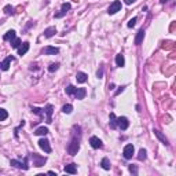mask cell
I'll use <instances>...</instances> for the list:
<instances>
[{
	"mask_svg": "<svg viewBox=\"0 0 176 176\" xmlns=\"http://www.w3.org/2000/svg\"><path fill=\"white\" fill-rule=\"evenodd\" d=\"M78 149H80V138L73 136L72 140H70V143H69V146H67V153L70 155H76Z\"/></svg>",
	"mask_w": 176,
	"mask_h": 176,
	"instance_id": "cell-1",
	"label": "cell"
},
{
	"mask_svg": "<svg viewBox=\"0 0 176 176\" xmlns=\"http://www.w3.org/2000/svg\"><path fill=\"white\" fill-rule=\"evenodd\" d=\"M30 158H32V161H33V165L35 166H43L44 164H46V161H47V158L46 157H42V155H39L37 153H33V154H30Z\"/></svg>",
	"mask_w": 176,
	"mask_h": 176,
	"instance_id": "cell-2",
	"label": "cell"
},
{
	"mask_svg": "<svg viewBox=\"0 0 176 176\" xmlns=\"http://www.w3.org/2000/svg\"><path fill=\"white\" fill-rule=\"evenodd\" d=\"M10 164L12 166H15V168H19V169H24V171H28L29 169V165H28V157L24 158V161H18V160H11Z\"/></svg>",
	"mask_w": 176,
	"mask_h": 176,
	"instance_id": "cell-3",
	"label": "cell"
},
{
	"mask_svg": "<svg viewBox=\"0 0 176 176\" xmlns=\"http://www.w3.org/2000/svg\"><path fill=\"white\" fill-rule=\"evenodd\" d=\"M135 153V147L134 145H127L124 147V151H123V155H124L125 160H131L132 158V155Z\"/></svg>",
	"mask_w": 176,
	"mask_h": 176,
	"instance_id": "cell-4",
	"label": "cell"
},
{
	"mask_svg": "<svg viewBox=\"0 0 176 176\" xmlns=\"http://www.w3.org/2000/svg\"><path fill=\"white\" fill-rule=\"evenodd\" d=\"M117 11H121V1H120V0H116V1H113V3L110 4L107 12H109L110 15H113V14H116Z\"/></svg>",
	"mask_w": 176,
	"mask_h": 176,
	"instance_id": "cell-5",
	"label": "cell"
},
{
	"mask_svg": "<svg viewBox=\"0 0 176 176\" xmlns=\"http://www.w3.org/2000/svg\"><path fill=\"white\" fill-rule=\"evenodd\" d=\"M117 127H118L120 130L125 131L128 127H130V121H128V118H127V117H118V118H117Z\"/></svg>",
	"mask_w": 176,
	"mask_h": 176,
	"instance_id": "cell-6",
	"label": "cell"
},
{
	"mask_svg": "<svg viewBox=\"0 0 176 176\" xmlns=\"http://www.w3.org/2000/svg\"><path fill=\"white\" fill-rule=\"evenodd\" d=\"M39 146H40V149L44 150L46 153H51V146H50V142H48L46 138H42V139L39 140Z\"/></svg>",
	"mask_w": 176,
	"mask_h": 176,
	"instance_id": "cell-7",
	"label": "cell"
},
{
	"mask_svg": "<svg viewBox=\"0 0 176 176\" xmlns=\"http://www.w3.org/2000/svg\"><path fill=\"white\" fill-rule=\"evenodd\" d=\"M89 143H91V146H92V149H100V147L103 146L102 140L99 139V138H96V136H91Z\"/></svg>",
	"mask_w": 176,
	"mask_h": 176,
	"instance_id": "cell-8",
	"label": "cell"
},
{
	"mask_svg": "<svg viewBox=\"0 0 176 176\" xmlns=\"http://www.w3.org/2000/svg\"><path fill=\"white\" fill-rule=\"evenodd\" d=\"M70 3H63L62 4V7H61V12H58V14H55V18H62L65 14H66L67 11L70 10Z\"/></svg>",
	"mask_w": 176,
	"mask_h": 176,
	"instance_id": "cell-9",
	"label": "cell"
},
{
	"mask_svg": "<svg viewBox=\"0 0 176 176\" xmlns=\"http://www.w3.org/2000/svg\"><path fill=\"white\" fill-rule=\"evenodd\" d=\"M29 47H30V44H29V43L28 42H25V43H22L21 46L18 47V48H17V50H18V55H25L26 52L29 51Z\"/></svg>",
	"mask_w": 176,
	"mask_h": 176,
	"instance_id": "cell-10",
	"label": "cell"
},
{
	"mask_svg": "<svg viewBox=\"0 0 176 176\" xmlns=\"http://www.w3.org/2000/svg\"><path fill=\"white\" fill-rule=\"evenodd\" d=\"M52 109H54V107H52V105H47L46 109H44V113H46V116H47V123H48V124H51V123H52L51 116H52V112H54Z\"/></svg>",
	"mask_w": 176,
	"mask_h": 176,
	"instance_id": "cell-11",
	"label": "cell"
},
{
	"mask_svg": "<svg viewBox=\"0 0 176 176\" xmlns=\"http://www.w3.org/2000/svg\"><path fill=\"white\" fill-rule=\"evenodd\" d=\"M12 61H14V57H11V55L6 58L4 62L0 63V67H1V70H4V72H6V70H8V69H10V63L12 62Z\"/></svg>",
	"mask_w": 176,
	"mask_h": 176,
	"instance_id": "cell-12",
	"label": "cell"
},
{
	"mask_svg": "<svg viewBox=\"0 0 176 176\" xmlns=\"http://www.w3.org/2000/svg\"><path fill=\"white\" fill-rule=\"evenodd\" d=\"M43 52H44L46 55H55V54H58V52H59V48L48 46V47H46V48L43 50Z\"/></svg>",
	"mask_w": 176,
	"mask_h": 176,
	"instance_id": "cell-13",
	"label": "cell"
},
{
	"mask_svg": "<svg viewBox=\"0 0 176 176\" xmlns=\"http://www.w3.org/2000/svg\"><path fill=\"white\" fill-rule=\"evenodd\" d=\"M143 39H145V30H143V29H140V30L136 33V37H135V44H136V46H140L142 42H143Z\"/></svg>",
	"mask_w": 176,
	"mask_h": 176,
	"instance_id": "cell-14",
	"label": "cell"
},
{
	"mask_svg": "<svg viewBox=\"0 0 176 176\" xmlns=\"http://www.w3.org/2000/svg\"><path fill=\"white\" fill-rule=\"evenodd\" d=\"M76 80H77V83L83 84L88 80V76L84 72H77V74H76Z\"/></svg>",
	"mask_w": 176,
	"mask_h": 176,
	"instance_id": "cell-15",
	"label": "cell"
},
{
	"mask_svg": "<svg viewBox=\"0 0 176 176\" xmlns=\"http://www.w3.org/2000/svg\"><path fill=\"white\" fill-rule=\"evenodd\" d=\"M57 33V29H55V26H50V28H47L46 30H44V37H47V39H50V37H52L54 35Z\"/></svg>",
	"mask_w": 176,
	"mask_h": 176,
	"instance_id": "cell-16",
	"label": "cell"
},
{
	"mask_svg": "<svg viewBox=\"0 0 176 176\" xmlns=\"http://www.w3.org/2000/svg\"><path fill=\"white\" fill-rule=\"evenodd\" d=\"M85 94H87V91H85L84 88H77V89H76V92H74V96H76V99L81 100V99H84Z\"/></svg>",
	"mask_w": 176,
	"mask_h": 176,
	"instance_id": "cell-17",
	"label": "cell"
},
{
	"mask_svg": "<svg viewBox=\"0 0 176 176\" xmlns=\"http://www.w3.org/2000/svg\"><path fill=\"white\" fill-rule=\"evenodd\" d=\"M3 39H4L6 42H12V40L15 39V30H12V29H11V30H8L4 35V36H3Z\"/></svg>",
	"mask_w": 176,
	"mask_h": 176,
	"instance_id": "cell-18",
	"label": "cell"
},
{
	"mask_svg": "<svg viewBox=\"0 0 176 176\" xmlns=\"http://www.w3.org/2000/svg\"><path fill=\"white\" fill-rule=\"evenodd\" d=\"M47 134H48V128L47 127H39L35 131V135H37V136H46Z\"/></svg>",
	"mask_w": 176,
	"mask_h": 176,
	"instance_id": "cell-19",
	"label": "cell"
},
{
	"mask_svg": "<svg viewBox=\"0 0 176 176\" xmlns=\"http://www.w3.org/2000/svg\"><path fill=\"white\" fill-rule=\"evenodd\" d=\"M116 65L118 67H123L125 65V59H124V55H123V54L116 55Z\"/></svg>",
	"mask_w": 176,
	"mask_h": 176,
	"instance_id": "cell-20",
	"label": "cell"
},
{
	"mask_svg": "<svg viewBox=\"0 0 176 176\" xmlns=\"http://www.w3.org/2000/svg\"><path fill=\"white\" fill-rule=\"evenodd\" d=\"M65 172H66V173H73V175H74V173L77 172V165H76V164H69V165L65 166Z\"/></svg>",
	"mask_w": 176,
	"mask_h": 176,
	"instance_id": "cell-21",
	"label": "cell"
},
{
	"mask_svg": "<svg viewBox=\"0 0 176 176\" xmlns=\"http://www.w3.org/2000/svg\"><path fill=\"white\" fill-rule=\"evenodd\" d=\"M109 124H110V128H117V117H116V114L114 113H110V121H109Z\"/></svg>",
	"mask_w": 176,
	"mask_h": 176,
	"instance_id": "cell-22",
	"label": "cell"
},
{
	"mask_svg": "<svg viewBox=\"0 0 176 176\" xmlns=\"http://www.w3.org/2000/svg\"><path fill=\"white\" fill-rule=\"evenodd\" d=\"M154 135H155V136H157V138H158V139L161 140V142H162V143H164V145H166V146H168V139H166L165 136H164V135L161 134L160 131L154 130Z\"/></svg>",
	"mask_w": 176,
	"mask_h": 176,
	"instance_id": "cell-23",
	"label": "cell"
},
{
	"mask_svg": "<svg viewBox=\"0 0 176 176\" xmlns=\"http://www.w3.org/2000/svg\"><path fill=\"white\" fill-rule=\"evenodd\" d=\"M100 165H102V168H103L105 171H109V169H110V166H112V165H110L109 158H106V157H105L103 160L100 161Z\"/></svg>",
	"mask_w": 176,
	"mask_h": 176,
	"instance_id": "cell-24",
	"label": "cell"
},
{
	"mask_svg": "<svg viewBox=\"0 0 176 176\" xmlns=\"http://www.w3.org/2000/svg\"><path fill=\"white\" fill-rule=\"evenodd\" d=\"M76 89H77V88L74 87V85H67V87L65 88V92H66L67 95H74Z\"/></svg>",
	"mask_w": 176,
	"mask_h": 176,
	"instance_id": "cell-25",
	"label": "cell"
},
{
	"mask_svg": "<svg viewBox=\"0 0 176 176\" xmlns=\"http://www.w3.org/2000/svg\"><path fill=\"white\" fill-rule=\"evenodd\" d=\"M138 160H139V161H145L146 160V150H145V149H140V150H139Z\"/></svg>",
	"mask_w": 176,
	"mask_h": 176,
	"instance_id": "cell-26",
	"label": "cell"
},
{
	"mask_svg": "<svg viewBox=\"0 0 176 176\" xmlns=\"http://www.w3.org/2000/svg\"><path fill=\"white\" fill-rule=\"evenodd\" d=\"M72 110H73V106H72V105H65V106L62 107V112H63L65 114H70V113H72Z\"/></svg>",
	"mask_w": 176,
	"mask_h": 176,
	"instance_id": "cell-27",
	"label": "cell"
},
{
	"mask_svg": "<svg viewBox=\"0 0 176 176\" xmlns=\"http://www.w3.org/2000/svg\"><path fill=\"white\" fill-rule=\"evenodd\" d=\"M7 117H8V113H7V110L0 109V121H4V120H7Z\"/></svg>",
	"mask_w": 176,
	"mask_h": 176,
	"instance_id": "cell-28",
	"label": "cell"
},
{
	"mask_svg": "<svg viewBox=\"0 0 176 176\" xmlns=\"http://www.w3.org/2000/svg\"><path fill=\"white\" fill-rule=\"evenodd\" d=\"M58 67H59V63H51V65L48 66V72H51V73L57 72Z\"/></svg>",
	"mask_w": 176,
	"mask_h": 176,
	"instance_id": "cell-29",
	"label": "cell"
},
{
	"mask_svg": "<svg viewBox=\"0 0 176 176\" xmlns=\"http://www.w3.org/2000/svg\"><path fill=\"white\" fill-rule=\"evenodd\" d=\"M19 46H21V40L15 37V39H14V40L11 42V47H12V48H18Z\"/></svg>",
	"mask_w": 176,
	"mask_h": 176,
	"instance_id": "cell-30",
	"label": "cell"
},
{
	"mask_svg": "<svg viewBox=\"0 0 176 176\" xmlns=\"http://www.w3.org/2000/svg\"><path fill=\"white\" fill-rule=\"evenodd\" d=\"M128 169H130L131 173H134V175H138V166H136V165H130V166H128Z\"/></svg>",
	"mask_w": 176,
	"mask_h": 176,
	"instance_id": "cell-31",
	"label": "cell"
},
{
	"mask_svg": "<svg viewBox=\"0 0 176 176\" xmlns=\"http://www.w3.org/2000/svg\"><path fill=\"white\" fill-rule=\"evenodd\" d=\"M33 113H36V114H39L40 117H43L44 116V110H42V109H39V107H33Z\"/></svg>",
	"mask_w": 176,
	"mask_h": 176,
	"instance_id": "cell-32",
	"label": "cell"
},
{
	"mask_svg": "<svg viewBox=\"0 0 176 176\" xmlns=\"http://www.w3.org/2000/svg\"><path fill=\"white\" fill-rule=\"evenodd\" d=\"M4 12L6 14H14V8L11 6H6L4 7Z\"/></svg>",
	"mask_w": 176,
	"mask_h": 176,
	"instance_id": "cell-33",
	"label": "cell"
},
{
	"mask_svg": "<svg viewBox=\"0 0 176 176\" xmlns=\"http://www.w3.org/2000/svg\"><path fill=\"white\" fill-rule=\"evenodd\" d=\"M135 24H136V17H134L132 19H130V22H128V28H134Z\"/></svg>",
	"mask_w": 176,
	"mask_h": 176,
	"instance_id": "cell-34",
	"label": "cell"
},
{
	"mask_svg": "<svg viewBox=\"0 0 176 176\" xmlns=\"http://www.w3.org/2000/svg\"><path fill=\"white\" fill-rule=\"evenodd\" d=\"M96 76H98V78H100L102 76H103V67H100L98 72H96Z\"/></svg>",
	"mask_w": 176,
	"mask_h": 176,
	"instance_id": "cell-35",
	"label": "cell"
},
{
	"mask_svg": "<svg viewBox=\"0 0 176 176\" xmlns=\"http://www.w3.org/2000/svg\"><path fill=\"white\" fill-rule=\"evenodd\" d=\"M124 88H125V87H118V89L116 91V95H120V94H121L123 91H124Z\"/></svg>",
	"mask_w": 176,
	"mask_h": 176,
	"instance_id": "cell-36",
	"label": "cell"
},
{
	"mask_svg": "<svg viewBox=\"0 0 176 176\" xmlns=\"http://www.w3.org/2000/svg\"><path fill=\"white\" fill-rule=\"evenodd\" d=\"M125 1V4H132V3H135L136 0H124Z\"/></svg>",
	"mask_w": 176,
	"mask_h": 176,
	"instance_id": "cell-37",
	"label": "cell"
},
{
	"mask_svg": "<svg viewBox=\"0 0 176 176\" xmlns=\"http://www.w3.org/2000/svg\"><path fill=\"white\" fill-rule=\"evenodd\" d=\"M165 1H168V0H161V3H162V4H164V3H165Z\"/></svg>",
	"mask_w": 176,
	"mask_h": 176,
	"instance_id": "cell-38",
	"label": "cell"
}]
</instances>
